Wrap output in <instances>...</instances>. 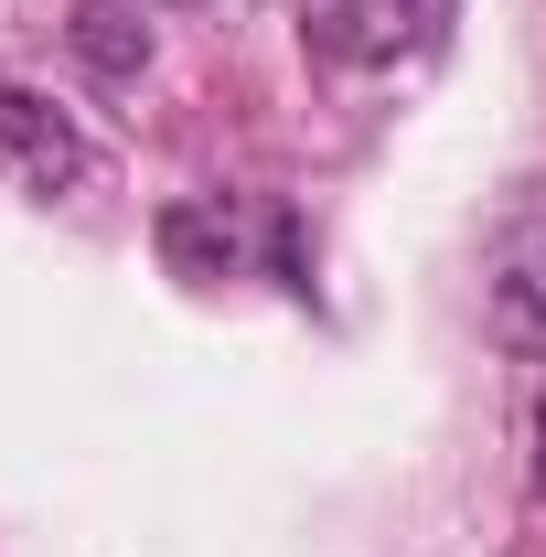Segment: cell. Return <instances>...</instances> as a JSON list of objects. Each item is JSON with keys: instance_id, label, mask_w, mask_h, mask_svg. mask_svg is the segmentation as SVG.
Listing matches in <instances>:
<instances>
[{"instance_id": "1", "label": "cell", "mask_w": 546, "mask_h": 557, "mask_svg": "<svg viewBox=\"0 0 546 557\" xmlns=\"http://www.w3.org/2000/svg\"><path fill=\"white\" fill-rule=\"evenodd\" d=\"M161 258L183 278H236L247 258H269L278 289H311V269H300V225L289 214H247L236 194H194V205L161 214Z\"/></svg>"}, {"instance_id": "2", "label": "cell", "mask_w": 546, "mask_h": 557, "mask_svg": "<svg viewBox=\"0 0 546 557\" xmlns=\"http://www.w3.org/2000/svg\"><path fill=\"white\" fill-rule=\"evenodd\" d=\"M482 322L493 344L546 354V183H525L482 236Z\"/></svg>"}, {"instance_id": "3", "label": "cell", "mask_w": 546, "mask_h": 557, "mask_svg": "<svg viewBox=\"0 0 546 557\" xmlns=\"http://www.w3.org/2000/svg\"><path fill=\"white\" fill-rule=\"evenodd\" d=\"M439 22H450V0H300V44L322 65H353V75L429 54Z\"/></svg>"}, {"instance_id": "4", "label": "cell", "mask_w": 546, "mask_h": 557, "mask_svg": "<svg viewBox=\"0 0 546 557\" xmlns=\"http://www.w3.org/2000/svg\"><path fill=\"white\" fill-rule=\"evenodd\" d=\"M86 172H97V150H86V129H75L65 108H44L33 86H0V183L33 194V205H54Z\"/></svg>"}, {"instance_id": "5", "label": "cell", "mask_w": 546, "mask_h": 557, "mask_svg": "<svg viewBox=\"0 0 546 557\" xmlns=\"http://www.w3.org/2000/svg\"><path fill=\"white\" fill-rule=\"evenodd\" d=\"M525 472H536V493H546V386H536V408H525Z\"/></svg>"}]
</instances>
